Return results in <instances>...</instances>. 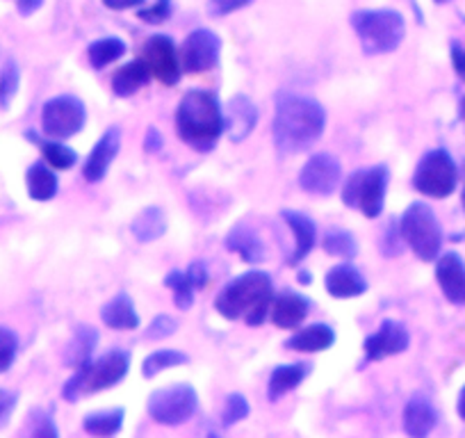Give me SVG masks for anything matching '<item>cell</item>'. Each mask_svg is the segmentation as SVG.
<instances>
[{
    "instance_id": "1",
    "label": "cell",
    "mask_w": 465,
    "mask_h": 438,
    "mask_svg": "<svg viewBox=\"0 0 465 438\" xmlns=\"http://www.w3.org/2000/svg\"><path fill=\"white\" fill-rule=\"evenodd\" d=\"M326 126L324 107L308 96L281 92L276 98L274 142L281 154H302L322 137Z\"/></svg>"
},
{
    "instance_id": "2",
    "label": "cell",
    "mask_w": 465,
    "mask_h": 438,
    "mask_svg": "<svg viewBox=\"0 0 465 438\" xmlns=\"http://www.w3.org/2000/svg\"><path fill=\"white\" fill-rule=\"evenodd\" d=\"M272 302H274V290H272L270 274L267 272H247V274L223 285L214 306L226 320L244 317L247 324L258 326L270 315Z\"/></svg>"
},
{
    "instance_id": "3",
    "label": "cell",
    "mask_w": 465,
    "mask_h": 438,
    "mask_svg": "<svg viewBox=\"0 0 465 438\" xmlns=\"http://www.w3.org/2000/svg\"><path fill=\"white\" fill-rule=\"evenodd\" d=\"M176 128L183 142L196 151H210L223 133V110L217 96L203 89H192L176 110Z\"/></svg>"
},
{
    "instance_id": "4",
    "label": "cell",
    "mask_w": 465,
    "mask_h": 438,
    "mask_svg": "<svg viewBox=\"0 0 465 438\" xmlns=\"http://www.w3.org/2000/svg\"><path fill=\"white\" fill-rule=\"evenodd\" d=\"M359 42L368 55H383L400 48L406 37L404 16L395 10H363L351 15Z\"/></svg>"
},
{
    "instance_id": "5",
    "label": "cell",
    "mask_w": 465,
    "mask_h": 438,
    "mask_svg": "<svg viewBox=\"0 0 465 438\" xmlns=\"http://www.w3.org/2000/svg\"><path fill=\"white\" fill-rule=\"evenodd\" d=\"M131 370V356L126 352L112 350L96 361H87L80 368H75L74 377L66 382L62 395L69 402H75L83 395L105 391V388L116 386Z\"/></svg>"
},
{
    "instance_id": "6",
    "label": "cell",
    "mask_w": 465,
    "mask_h": 438,
    "mask_svg": "<svg viewBox=\"0 0 465 438\" xmlns=\"http://www.w3.org/2000/svg\"><path fill=\"white\" fill-rule=\"evenodd\" d=\"M400 231L404 243L415 252L420 261H436L442 247V229L438 217L427 204H413L406 208L400 222Z\"/></svg>"
},
{
    "instance_id": "7",
    "label": "cell",
    "mask_w": 465,
    "mask_h": 438,
    "mask_svg": "<svg viewBox=\"0 0 465 438\" xmlns=\"http://www.w3.org/2000/svg\"><path fill=\"white\" fill-rule=\"evenodd\" d=\"M388 178L391 174L383 164L354 172L342 185L344 205L361 210L365 217H379L383 210V201H386Z\"/></svg>"
},
{
    "instance_id": "8",
    "label": "cell",
    "mask_w": 465,
    "mask_h": 438,
    "mask_svg": "<svg viewBox=\"0 0 465 438\" xmlns=\"http://www.w3.org/2000/svg\"><path fill=\"white\" fill-rule=\"evenodd\" d=\"M456 183H459V167L445 149L429 151L413 174L415 190L431 199L450 196L456 190Z\"/></svg>"
},
{
    "instance_id": "9",
    "label": "cell",
    "mask_w": 465,
    "mask_h": 438,
    "mask_svg": "<svg viewBox=\"0 0 465 438\" xmlns=\"http://www.w3.org/2000/svg\"><path fill=\"white\" fill-rule=\"evenodd\" d=\"M199 395L190 383H173L160 388L149 397V413L160 424H181L194 415Z\"/></svg>"
},
{
    "instance_id": "10",
    "label": "cell",
    "mask_w": 465,
    "mask_h": 438,
    "mask_svg": "<svg viewBox=\"0 0 465 438\" xmlns=\"http://www.w3.org/2000/svg\"><path fill=\"white\" fill-rule=\"evenodd\" d=\"M84 105L75 96H57L44 105L42 113V128L53 140H69L75 133L83 131Z\"/></svg>"
},
{
    "instance_id": "11",
    "label": "cell",
    "mask_w": 465,
    "mask_h": 438,
    "mask_svg": "<svg viewBox=\"0 0 465 438\" xmlns=\"http://www.w3.org/2000/svg\"><path fill=\"white\" fill-rule=\"evenodd\" d=\"M142 60H144L146 69L153 78H158L164 85H176L181 80V55H178L176 46L167 35H155L144 44L142 51Z\"/></svg>"
},
{
    "instance_id": "12",
    "label": "cell",
    "mask_w": 465,
    "mask_h": 438,
    "mask_svg": "<svg viewBox=\"0 0 465 438\" xmlns=\"http://www.w3.org/2000/svg\"><path fill=\"white\" fill-rule=\"evenodd\" d=\"M219 48H222V42H219L217 35L205 28L194 30L183 42L181 66L187 74H203L217 65Z\"/></svg>"
},
{
    "instance_id": "13",
    "label": "cell",
    "mask_w": 465,
    "mask_h": 438,
    "mask_svg": "<svg viewBox=\"0 0 465 438\" xmlns=\"http://www.w3.org/2000/svg\"><path fill=\"white\" fill-rule=\"evenodd\" d=\"M340 181H342V167H340L338 158H333L331 154L312 155L303 164L302 174H299V185H302V190L320 196H326L338 190Z\"/></svg>"
},
{
    "instance_id": "14",
    "label": "cell",
    "mask_w": 465,
    "mask_h": 438,
    "mask_svg": "<svg viewBox=\"0 0 465 438\" xmlns=\"http://www.w3.org/2000/svg\"><path fill=\"white\" fill-rule=\"evenodd\" d=\"M409 343H411L409 329H406L401 322L386 320L381 326H379V332H374L372 336L365 341V356H368V361L388 359V356H395V354H401V352H406Z\"/></svg>"
},
{
    "instance_id": "15",
    "label": "cell",
    "mask_w": 465,
    "mask_h": 438,
    "mask_svg": "<svg viewBox=\"0 0 465 438\" xmlns=\"http://www.w3.org/2000/svg\"><path fill=\"white\" fill-rule=\"evenodd\" d=\"M258 124V110L253 101L244 94H238L228 101L226 113H223V131L228 133L231 142H242L252 135Z\"/></svg>"
},
{
    "instance_id": "16",
    "label": "cell",
    "mask_w": 465,
    "mask_h": 438,
    "mask_svg": "<svg viewBox=\"0 0 465 438\" xmlns=\"http://www.w3.org/2000/svg\"><path fill=\"white\" fill-rule=\"evenodd\" d=\"M436 279L451 304H465V263L459 254H442L436 258Z\"/></svg>"
},
{
    "instance_id": "17",
    "label": "cell",
    "mask_w": 465,
    "mask_h": 438,
    "mask_svg": "<svg viewBox=\"0 0 465 438\" xmlns=\"http://www.w3.org/2000/svg\"><path fill=\"white\" fill-rule=\"evenodd\" d=\"M119 146H122V131H119V128H110V131L96 142V146H94V151L89 154L87 163H84V169H83L84 178H87L89 183H98L103 176H105L112 160L116 158V154H119Z\"/></svg>"
},
{
    "instance_id": "18",
    "label": "cell",
    "mask_w": 465,
    "mask_h": 438,
    "mask_svg": "<svg viewBox=\"0 0 465 438\" xmlns=\"http://www.w3.org/2000/svg\"><path fill=\"white\" fill-rule=\"evenodd\" d=\"M324 284L331 297L335 299L359 297V294H363L368 290V281H365V276L354 265H338L333 270H329Z\"/></svg>"
},
{
    "instance_id": "19",
    "label": "cell",
    "mask_w": 465,
    "mask_h": 438,
    "mask_svg": "<svg viewBox=\"0 0 465 438\" xmlns=\"http://www.w3.org/2000/svg\"><path fill=\"white\" fill-rule=\"evenodd\" d=\"M438 423V413L431 402L422 395L411 397L404 409V429L409 436L424 438Z\"/></svg>"
},
{
    "instance_id": "20",
    "label": "cell",
    "mask_w": 465,
    "mask_h": 438,
    "mask_svg": "<svg viewBox=\"0 0 465 438\" xmlns=\"http://www.w3.org/2000/svg\"><path fill=\"white\" fill-rule=\"evenodd\" d=\"M308 308H311V304L306 302V297L297 293H283L272 302V322L281 329H294L306 320Z\"/></svg>"
},
{
    "instance_id": "21",
    "label": "cell",
    "mask_w": 465,
    "mask_h": 438,
    "mask_svg": "<svg viewBox=\"0 0 465 438\" xmlns=\"http://www.w3.org/2000/svg\"><path fill=\"white\" fill-rule=\"evenodd\" d=\"M283 219L288 222V226L294 234V252L290 256V265H297L303 258L311 254V249L315 247L317 243V229L306 214L297 213V210H283Z\"/></svg>"
},
{
    "instance_id": "22",
    "label": "cell",
    "mask_w": 465,
    "mask_h": 438,
    "mask_svg": "<svg viewBox=\"0 0 465 438\" xmlns=\"http://www.w3.org/2000/svg\"><path fill=\"white\" fill-rule=\"evenodd\" d=\"M101 317L110 329H116V332H131V329H137V326H140L135 304H133V299L124 293H119L112 302H107L105 306H103Z\"/></svg>"
},
{
    "instance_id": "23",
    "label": "cell",
    "mask_w": 465,
    "mask_h": 438,
    "mask_svg": "<svg viewBox=\"0 0 465 438\" xmlns=\"http://www.w3.org/2000/svg\"><path fill=\"white\" fill-rule=\"evenodd\" d=\"M149 80H151V74L149 69H146L144 60L140 57V60L128 62L126 66H122V69L116 71L114 78H112V89H114L116 96L128 98L135 92H140L142 87H146Z\"/></svg>"
},
{
    "instance_id": "24",
    "label": "cell",
    "mask_w": 465,
    "mask_h": 438,
    "mask_svg": "<svg viewBox=\"0 0 465 438\" xmlns=\"http://www.w3.org/2000/svg\"><path fill=\"white\" fill-rule=\"evenodd\" d=\"M335 343V333L329 324H311L306 329H299L288 341V347L294 352H322L329 350Z\"/></svg>"
},
{
    "instance_id": "25",
    "label": "cell",
    "mask_w": 465,
    "mask_h": 438,
    "mask_svg": "<svg viewBox=\"0 0 465 438\" xmlns=\"http://www.w3.org/2000/svg\"><path fill=\"white\" fill-rule=\"evenodd\" d=\"M226 247L231 249V252L240 254L247 263H261L262 258H265V247H262L261 238L244 224L235 226V229L228 234Z\"/></svg>"
},
{
    "instance_id": "26",
    "label": "cell",
    "mask_w": 465,
    "mask_h": 438,
    "mask_svg": "<svg viewBox=\"0 0 465 438\" xmlns=\"http://www.w3.org/2000/svg\"><path fill=\"white\" fill-rule=\"evenodd\" d=\"M25 183H28V194L35 201H51L57 194V176L48 163H35L25 174Z\"/></svg>"
},
{
    "instance_id": "27",
    "label": "cell",
    "mask_w": 465,
    "mask_h": 438,
    "mask_svg": "<svg viewBox=\"0 0 465 438\" xmlns=\"http://www.w3.org/2000/svg\"><path fill=\"white\" fill-rule=\"evenodd\" d=\"M306 374L308 368L303 363L279 365V368L272 373L270 383H267V395H270V400H279L285 393L294 391V388L306 379Z\"/></svg>"
},
{
    "instance_id": "28",
    "label": "cell",
    "mask_w": 465,
    "mask_h": 438,
    "mask_svg": "<svg viewBox=\"0 0 465 438\" xmlns=\"http://www.w3.org/2000/svg\"><path fill=\"white\" fill-rule=\"evenodd\" d=\"M98 345V333L92 326H78L74 341L66 347V365L71 368H80L83 363H87L92 359L94 350Z\"/></svg>"
},
{
    "instance_id": "29",
    "label": "cell",
    "mask_w": 465,
    "mask_h": 438,
    "mask_svg": "<svg viewBox=\"0 0 465 438\" xmlns=\"http://www.w3.org/2000/svg\"><path fill=\"white\" fill-rule=\"evenodd\" d=\"M167 231V219L160 208H146L133 222V234L140 243H153Z\"/></svg>"
},
{
    "instance_id": "30",
    "label": "cell",
    "mask_w": 465,
    "mask_h": 438,
    "mask_svg": "<svg viewBox=\"0 0 465 438\" xmlns=\"http://www.w3.org/2000/svg\"><path fill=\"white\" fill-rule=\"evenodd\" d=\"M124 409H112V411H98V413L84 415V432L92 436H114L119 433L124 424Z\"/></svg>"
},
{
    "instance_id": "31",
    "label": "cell",
    "mask_w": 465,
    "mask_h": 438,
    "mask_svg": "<svg viewBox=\"0 0 465 438\" xmlns=\"http://www.w3.org/2000/svg\"><path fill=\"white\" fill-rule=\"evenodd\" d=\"M124 53H126V44H124L122 39L105 37V39H98V42H94L92 46H89L87 57L89 62H92L94 69H105L107 65L119 60Z\"/></svg>"
},
{
    "instance_id": "32",
    "label": "cell",
    "mask_w": 465,
    "mask_h": 438,
    "mask_svg": "<svg viewBox=\"0 0 465 438\" xmlns=\"http://www.w3.org/2000/svg\"><path fill=\"white\" fill-rule=\"evenodd\" d=\"M187 363V354L176 350H160L153 352L151 356H146V361L142 363V374L144 377H155V374L164 373L169 368H176V365H185Z\"/></svg>"
},
{
    "instance_id": "33",
    "label": "cell",
    "mask_w": 465,
    "mask_h": 438,
    "mask_svg": "<svg viewBox=\"0 0 465 438\" xmlns=\"http://www.w3.org/2000/svg\"><path fill=\"white\" fill-rule=\"evenodd\" d=\"M164 284L169 285V288L173 290V304H176L181 311H190L192 304H194V284L190 281V276H187V272H169L167 281Z\"/></svg>"
},
{
    "instance_id": "34",
    "label": "cell",
    "mask_w": 465,
    "mask_h": 438,
    "mask_svg": "<svg viewBox=\"0 0 465 438\" xmlns=\"http://www.w3.org/2000/svg\"><path fill=\"white\" fill-rule=\"evenodd\" d=\"M39 149H42L44 158H46V163L53 169H71L75 164V160H78L74 149H69V146L55 140H39Z\"/></svg>"
},
{
    "instance_id": "35",
    "label": "cell",
    "mask_w": 465,
    "mask_h": 438,
    "mask_svg": "<svg viewBox=\"0 0 465 438\" xmlns=\"http://www.w3.org/2000/svg\"><path fill=\"white\" fill-rule=\"evenodd\" d=\"M324 252L338 258H354L359 247H356L354 235L349 234V231L333 229L324 235Z\"/></svg>"
},
{
    "instance_id": "36",
    "label": "cell",
    "mask_w": 465,
    "mask_h": 438,
    "mask_svg": "<svg viewBox=\"0 0 465 438\" xmlns=\"http://www.w3.org/2000/svg\"><path fill=\"white\" fill-rule=\"evenodd\" d=\"M19 83H21V74L16 62H7L0 71V105L10 107V103L15 101L16 92H19Z\"/></svg>"
},
{
    "instance_id": "37",
    "label": "cell",
    "mask_w": 465,
    "mask_h": 438,
    "mask_svg": "<svg viewBox=\"0 0 465 438\" xmlns=\"http://www.w3.org/2000/svg\"><path fill=\"white\" fill-rule=\"evenodd\" d=\"M16 352H19V338L15 336V332L0 326V374L12 368V363L16 359Z\"/></svg>"
},
{
    "instance_id": "38",
    "label": "cell",
    "mask_w": 465,
    "mask_h": 438,
    "mask_svg": "<svg viewBox=\"0 0 465 438\" xmlns=\"http://www.w3.org/2000/svg\"><path fill=\"white\" fill-rule=\"evenodd\" d=\"M249 415V404L242 395L232 393V395L226 397V406H223V424H235L240 420H244Z\"/></svg>"
},
{
    "instance_id": "39",
    "label": "cell",
    "mask_w": 465,
    "mask_h": 438,
    "mask_svg": "<svg viewBox=\"0 0 465 438\" xmlns=\"http://www.w3.org/2000/svg\"><path fill=\"white\" fill-rule=\"evenodd\" d=\"M176 329H178L176 320H172L169 315H160V317H155L149 326H146L144 338H149V341H164V338L173 336V333H176Z\"/></svg>"
},
{
    "instance_id": "40",
    "label": "cell",
    "mask_w": 465,
    "mask_h": 438,
    "mask_svg": "<svg viewBox=\"0 0 465 438\" xmlns=\"http://www.w3.org/2000/svg\"><path fill=\"white\" fill-rule=\"evenodd\" d=\"M137 16H140L142 21H146V24H164V21L172 16V0H155L151 7L140 10Z\"/></svg>"
},
{
    "instance_id": "41",
    "label": "cell",
    "mask_w": 465,
    "mask_h": 438,
    "mask_svg": "<svg viewBox=\"0 0 465 438\" xmlns=\"http://www.w3.org/2000/svg\"><path fill=\"white\" fill-rule=\"evenodd\" d=\"M252 0H210V15L214 16H226V15H232V12L242 10V7H247Z\"/></svg>"
},
{
    "instance_id": "42",
    "label": "cell",
    "mask_w": 465,
    "mask_h": 438,
    "mask_svg": "<svg viewBox=\"0 0 465 438\" xmlns=\"http://www.w3.org/2000/svg\"><path fill=\"white\" fill-rule=\"evenodd\" d=\"M35 436H42V438H55L57 436V429L53 427V420L48 415H44L42 411L35 413V429H33Z\"/></svg>"
},
{
    "instance_id": "43",
    "label": "cell",
    "mask_w": 465,
    "mask_h": 438,
    "mask_svg": "<svg viewBox=\"0 0 465 438\" xmlns=\"http://www.w3.org/2000/svg\"><path fill=\"white\" fill-rule=\"evenodd\" d=\"M15 406H16L15 393L5 391V388H0V424H5L7 420H10Z\"/></svg>"
},
{
    "instance_id": "44",
    "label": "cell",
    "mask_w": 465,
    "mask_h": 438,
    "mask_svg": "<svg viewBox=\"0 0 465 438\" xmlns=\"http://www.w3.org/2000/svg\"><path fill=\"white\" fill-rule=\"evenodd\" d=\"M187 276H190V281L194 284L196 290H201L205 284H208V270H205L203 263H194V265H190Z\"/></svg>"
},
{
    "instance_id": "45",
    "label": "cell",
    "mask_w": 465,
    "mask_h": 438,
    "mask_svg": "<svg viewBox=\"0 0 465 438\" xmlns=\"http://www.w3.org/2000/svg\"><path fill=\"white\" fill-rule=\"evenodd\" d=\"M146 0H103V5L110 7L114 12H122V10H133V7H142Z\"/></svg>"
},
{
    "instance_id": "46",
    "label": "cell",
    "mask_w": 465,
    "mask_h": 438,
    "mask_svg": "<svg viewBox=\"0 0 465 438\" xmlns=\"http://www.w3.org/2000/svg\"><path fill=\"white\" fill-rule=\"evenodd\" d=\"M451 62H454L456 74L465 80V48H460L459 44H454V46H451Z\"/></svg>"
},
{
    "instance_id": "47",
    "label": "cell",
    "mask_w": 465,
    "mask_h": 438,
    "mask_svg": "<svg viewBox=\"0 0 465 438\" xmlns=\"http://www.w3.org/2000/svg\"><path fill=\"white\" fill-rule=\"evenodd\" d=\"M42 5H44V0H16V10H19V15L24 16L35 15Z\"/></svg>"
},
{
    "instance_id": "48",
    "label": "cell",
    "mask_w": 465,
    "mask_h": 438,
    "mask_svg": "<svg viewBox=\"0 0 465 438\" xmlns=\"http://www.w3.org/2000/svg\"><path fill=\"white\" fill-rule=\"evenodd\" d=\"M144 146H146V151H149V154H155V151L163 149V137H160V133L155 131V128H149V133H146Z\"/></svg>"
},
{
    "instance_id": "49",
    "label": "cell",
    "mask_w": 465,
    "mask_h": 438,
    "mask_svg": "<svg viewBox=\"0 0 465 438\" xmlns=\"http://www.w3.org/2000/svg\"><path fill=\"white\" fill-rule=\"evenodd\" d=\"M456 411H459L460 420H465V386H463V391H460L459 402H456Z\"/></svg>"
},
{
    "instance_id": "50",
    "label": "cell",
    "mask_w": 465,
    "mask_h": 438,
    "mask_svg": "<svg viewBox=\"0 0 465 438\" xmlns=\"http://www.w3.org/2000/svg\"><path fill=\"white\" fill-rule=\"evenodd\" d=\"M463 210H465V190H463Z\"/></svg>"
},
{
    "instance_id": "51",
    "label": "cell",
    "mask_w": 465,
    "mask_h": 438,
    "mask_svg": "<svg viewBox=\"0 0 465 438\" xmlns=\"http://www.w3.org/2000/svg\"><path fill=\"white\" fill-rule=\"evenodd\" d=\"M436 3H445V0H436Z\"/></svg>"
},
{
    "instance_id": "52",
    "label": "cell",
    "mask_w": 465,
    "mask_h": 438,
    "mask_svg": "<svg viewBox=\"0 0 465 438\" xmlns=\"http://www.w3.org/2000/svg\"><path fill=\"white\" fill-rule=\"evenodd\" d=\"M463 110H465V103H463Z\"/></svg>"
}]
</instances>
